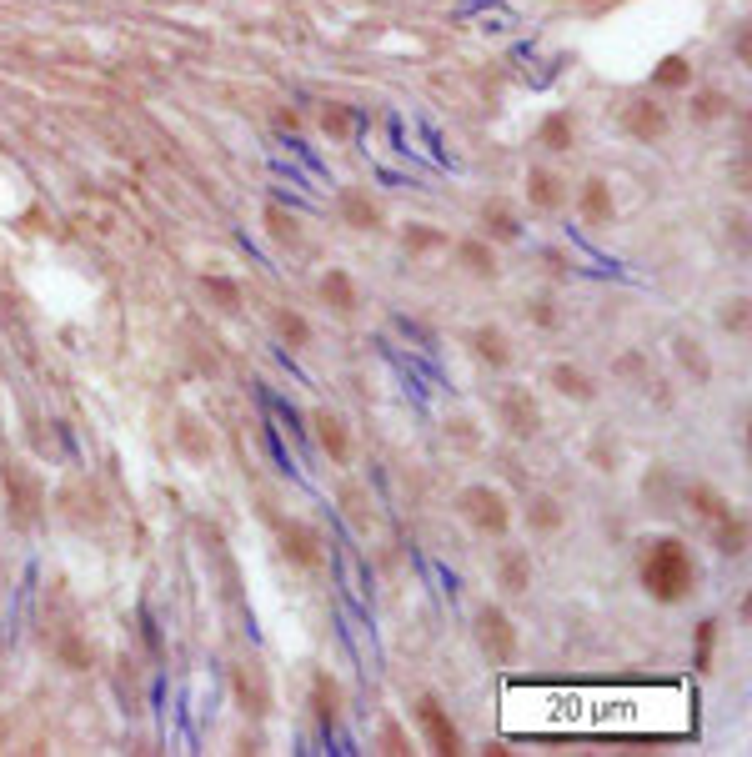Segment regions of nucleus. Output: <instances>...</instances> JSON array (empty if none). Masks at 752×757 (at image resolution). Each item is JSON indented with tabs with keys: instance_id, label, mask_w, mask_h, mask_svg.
I'll use <instances>...</instances> for the list:
<instances>
[{
	"instance_id": "nucleus-14",
	"label": "nucleus",
	"mask_w": 752,
	"mask_h": 757,
	"mask_svg": "<svg viewBox=\"0 0 752 757\" xmlns=\"http://www.w3.org/2000/svg\"><path fill=\"white\" fill-rule=\"evenodd\" d=\"M537 141H542L547 151H572V116H567V111H552V116L542 121Z\"/></svg>"
},
{
	"instance_id": "nucleus-12",
	"label": "nucleus",
	"mask_w": 752,
	"mask_h": 757,
	"mask_svg": "<svg viewBox=\"0 0 752 757\" xmlns=\"http://www.w3.org/2000/svg\"><path fill=\"white\" fill-rule=\"evenodd\" d=\"M552 387H557L562 397H577V402H592V392H597V387H592V376H587V371H577V366H567V361H562V366H552Z\"/></svg>"
},
{
	"instance_id": "nucleus-19",
	"label": "nucleus",
	"mask_w": 752,
	"mask_h": 757,
	"mask_svg": "<svg viewBox=\"0 0 752 757\" xmlns=\"http://www.w3.org/2000/svg\"><path fill=\"white\" fill-rule=\"evenodd\" d=\"M487 236H497V241H517L522 236V226H517V216L507 211V206H487Z\"/></svg>"
},
{
	"instance_id": "nucleus-35",
	"label": "nucleus",
	"mask_w": 752,
	"mask_h": 757,
	"mask_svg": "<svg viewBox=\"0 0 752 757\" xmlns=\"http://www.w3.org/2000/svg\"><path fill=\"white\" fill-rule=\"evenodd\" d=\"M547 266H552V276H567V261H562L557 251H547Z\"/></svg>"
},
{
	"instance_id": "nucleus-33",
	"label": "nucleus",
	"mask_w": 752,
	"mask_h": 757,
	"mask_svg": "<svg viewBox=\"0 0 752 757\" xmlns=\"http://www.w3.org/2000/svg\"><path fill=\"white\" fill-rule=\"evenodd\" d=\"M722 321H727V331H742V326H747V311H742V301H737V306H732V311H727Z\"/></svg>"
},
{
	"instance_id": "nucleus-22",
	"label": "nucleus",
	"mask_w": 752,
	"mask_h": 757,
	"mask_svg": "<svg viewBox=\"0 0 752 757\" xmlns=\"http://www.w3.org/2000/svg\"><path fill=\"white\" fill-rule=\"evenodd\" d=\"M677 356H682V366L697 376V382H707V376H712V361L702 356V346H697L692 336H682V341H677Z\"/></svg>"
},
{
	"instance_id": "nucleus-17",
	"label": "nucleus",
	"mask_w": 752,
	"mask_h": 757,
	"mask_svg": "<svg viewBox=\"0 0 752 757\" xmlns=\"http://www.w3.org/2000/svg\"><path fill=\"white\" fill-rule=\"evenodd\" d=\"M457 256H462V266H467L472 276H497V261H492V251H487L482 241H462Z\"/></svg>"
},
{
	"instance_id": "nucleus-16",
	"label": "nucleus",
	"mask_w": 752,
	"mask_h": 757,
	"mask_svg": "<svg viewBox=\"0 0 752 757\" xmlns=\"http://www.w3.org/2000/svg\"><path fill=\"white\" fill-rule=\"evenodd\" d=\"M341 211H346V221H351V226H361V231H371L376 221H382V211H376V206H371V201H366L361 191H346Z\"/></svg>"
},
{
	"instance_id": "nucleus-21",
	"label": "nucleus",
	"mask_w": 752,
	"mask_h": 757,
	"mask_svg": "<svg viewBox=\"0 0 752 757\" xmlns=\"http://www.w3.org/2000/svg\"><path fill=\"white\" fill-rule=\"evenodd\" d=\"M276 331H281L286 346H306V341H311V326H306V316H296V311H276Z\"/></svg>"
},
{
	"instance_id": "nucleus-2",
	"label": "nucleus",
	"mask_w": 752,
	"mask_h": 757,
	"mask_svg": "<svg viewBox=\"0 0 752 757\" xmlns=\"http://www.w3.org/2000/svg\"><path fill=\"white\" fill-rule=\"evenodd\" d=\"M462 512H467V522H472L477 532H492V537H502L507 522H512L507 497L492 492V487H467V492H462Z\"/></svg>"
},
{
	"instance_id": "nucleus-15",
	"label": "nucleus",
	"mask_w": 752,
	"mask_h": 757,
	"mask_svg": "<svg viewBox=\"0 0 752 757\" xmlns=\"http://www.w3.org/2000/svg\"><path fill=\"white\" fill-rule=\"evenodd\" d=\"M321 296L346 316V311H356V286H351V276L346 271H326V281H321Z\"/></svg>"
},
{
	"instance_id": "nucleus-31",
	"label": "nucleus",
	"mask_w": 752,
	"mask_h": 757,
	"mask_svg": "<svg viewBox=\"0 0 752 757\" xmlns=\"http://www.w3.org/2000/svg\"><path fill=\"white\" fill-rule=\"evenodd\" d=\"M206 291H216V296H221L226 306H236V301H241V291H236V286H231L226 276H206Z\"/></svg>"
},
{
	"instance_id": "nucleus-4",
	"label": "nucleus",
	"mask_w": 752,
	"mask_h": 757,
	"mask_svg": "<svg viewBox=\"0 0 752 757\" xmlns=\"http://www.w3.org/2000/svg\"><path fill=\"white\" fill-rule=\"evenodd\" d=\"M417 717H422V727H427V737H432V747H437L442 757H457V752H462V737H457V727H452V717L442 712L437 697H422V702H417Z\"/></svg>"
},
{
	"instance_id": "nucleus-26",
	"label": "nucleus",
	"mask_w": 752,
	"mask_h": 757,
	"mask_svg": "<svg viewBox=\"0 0 752 757\" xmlns=\"http://www.w3.org/2000/svg\"><path fill=\"white\" fill-rule=\"evenodd\" d=\"M532 527H537V532H557V527H562V512H557L552 497H537V502H532Z\"/></svg>"
},
{
	"instance_id": "nucleus-28",
	"label": "nucleus",
	"mask_w": 752,
	"mask_h": 757,
	"mask_svg": "<svg viewBox=\"0 0 752 757\" xmlns=\"http://www.w3.org/2000/svg\"><path fill=\"white\" fill-rule=\"evenodd\" d=\"M321 131L326 136H351V111L346 106H326L321 111Z\"/></svg>"
},
{
	"instance_id": "nucleus-23",
	"label": "nucleus",
	"mask_w": 752,
	"mask_h": 757,
	"mask_svg": "<svg viewBox=\"0 0 752 757\" xmlns=\"http://www.w3.org/2000/svg\"><path fill=\"white\" fill-rule=\"evenodd\" d=\"M266 231L276 246H296V221L281 211V206H266Z\"/></svg>"
},
{
	"instance_id": "nucleus-25",
	"label": "nucleus",
	"mask_w": 752,
	"mask_h": 757,
	"mask_svg": "<svg viewBox=\"0 0 752 757\" xmlns=\"http://www.w3.org/2000/svg\"><path fill=\"white\" fill-rule=\"evenodd\" d=\"M336 702H341L336 682H331V677H316V717H321L326 727H331V722H336V712H341Z\"/></svg>"
},
{
	"instance_id": "nucleus-27",
	"label": "nucleus",
	"mask_w": 752,
	"mask_h": 757,
	"mask_svg": "<svg viewBox=\"0 0 752 757\" xmlns=\"http://www.w3.org/2000/svg\"><path fill=\"white\" fill-rule=\"evenodd\" d=\"M502 587H507V592H527V557H522V552H512V557L502 562Z\"/></svg>"
},
{
	"instance_id": "nucleus-1",
	"label": "nucleus",
	"mask_w": 752,
	"mask_h": 757,
	"mask_svg": "<svg viewBox=\"0 0 752 757\" xmlns=\"http://www.w3.org/2000/svg\"><path fill=\"white\" fill-rule=\"evenodd\" d=\"M642 587L657 602H682L687 592H697V562L677 537H657L642 552Z\"/></svg>"
},
{
	"instance_id": "nucleus-11",
	"label": "nucleus",
	"mask_w": 752,
	"mask_h": 757,
	"mask_svg": "<svg viewBox=\"0 0 752 757\" xmlns=\"http://www.w3.org/2000/svg\"><path fill=\"white\" fill-rule=\"evenodd\" d=\"M527 196H532V206H542V211H557V206L567 201V191H562V181H557L552 171H532V176H527Z\"/></svg>"
},
{
	"instance_id": "nucleus-30",
	"label": "nucleus",
	"mask_w": 752,
	"mask_h": 757,
	"mask_svg": "<svg viewBox=\"0 0 752 757\" xmlns=\"http://www.w3.org/2000/svg\"><path fill=\"white\" fill-rule=\"evenodd\" d=\"M527 316H532L537 326H557V311H552V301H547V296H537V301H527Z\"/></svg>"
},
{
	"instance_id": "nucleus-24",
	"label": "nucleus",
	"mask_w": 752,
	"mask_h": 757,
	"mask_svg": "<svg viewBox=\"0 0 752 757\" xmlns=\"http://www.w3.org/2000/svg\"><path fill=\"white\" fill-rule=\"evenodd\" d=\"M687 502H692L702 517H712V522H717V517H727V502H722L712 487H702V482H697V487H687Z\"/></svg>"
},
{
	"instance_id": "nucleus-8",
	"label": "nucleus",
	"mask_w": 752,
	"mask_h": 757,
	"mask_svg": "<svg viewBox=\"0 0 752 757\" xmlns=\"http://www.w3.org/2000/svg\"><path fill=\"white\" fill-rule=\"evenodd\" d=\"M582 221H587V226H607V221H612V186H607L602 176H592V181L582 186Z\"/></svg>"
},
{
	"instance_id": "nucleus-29",
	"label": "nucleus",
	"mask_w": 752,
	"mask_h": 757,
	"mask_svg": "<svg viewBox=\"0 0 752 757\" xmlns=\"http://www.w3.org/2000/svg\"><path fill=\"white\" fill-rule=\"evenodd\" d=\"M447 236L442 231H432V226H412L407 231V251H432V246H442Z\"/></svg>"
},
{
	"instance_id": "nucleus-13",
	"label": "nucleus",
	"mask_w": 752,
	"mask_h": 757,
	"mask_svg": "<svg viewBox=\"0 0 752 757\" xmlns=\"http://www.w3.org/2000/svg\"><path fill=\"white\" fill-rule=\"evenodd\" d=\"M472 346H477V356H482V361H492V366H507V361H512V346H507V336H502L497 326L472 331Z\"/></svg>"
},
{
	"instance_id": "nucleus-5",
	"label": "nucleus",
	"mask_w": 752,
	"mask_h": 757,
	"mask_svg": "<svg viewBox=\"0 0 752 757\" xmlns=\"http://www.w3.org/2000/svg\"><path fill=\"white\" fill-rule=\"evenodd\" d=\"M502 422H507V432H512V437H537L542 412H537L532 392H507V397H502Z\"/></svg>"
},
{
	"instance_id": "nucleus-18",
	"label": "nucleus",
	"mask_w": 752,
	"mask_h": 757,
	"mask_svg": "<svg viewBox=\"0 0 752 757\" xmlns=\"http://www.w3.org/2000/svg\"><path fill=\"white\" fill-rule=\"evenodd\" d=\"M717 547H722L727 557H742V552H747V522L717 517Z\"/></svg>"
},
{
	"instance_id": "nucleus-6",
	"label": "nucleus",
	"mask_w": 752,
	"mask_h": 757,
	"mask_svg": "<svg viewBox=\"0 0 752 757\" xmlns=\"http://www.w3.org/2000/svg\"><path fill=\"white\" fill-rule=\"evenodd\" d=\"M622 121H627V131H632L637 141H657V136L667 131V111H662V106H652V101H632Z\"/></svg>"
},
{
	"instance_id": "nucleus-7",
	"label": "nucleus",
	"mask_w": 752,
	"mask_h": 757,
	"mask_svg": "<svg viewBox=\"0 0 752 757\" xmlns=\"http://www.w3.org/2000/svg\"><path fill=\"white\" fill-rule=\"evenodd\" d=\"M311 427H316V442H321L336 462H346V457H351V437H346V422H341L336 412H316V417H311Z\"/></svg>"
},
{
	"instance_id": "nucleus-20",
	"label": "nucleus",
	"mask_w": 752,
	"mask_h": 757,
	"mask_svg": "<svg viewBox=\"0 0 752 757\" xmlns=\"http://www.w3.org/2000/svg\"><path fill=\"white\" fill-rule=\"evenodd\" d=\"M652 81H657V86H667V91H677V86H687V81H692V66H687L682 56H667V61L652 71Z\"/></svg>"
},
{
	"instance_id": "nucleus-34",
	"label": "nucleus",
	"mask_w": 752,
	"mask_h": 757,
	"mask_svg": "<svg viewBox=\"0 0 752 757\" xmlns=\"http://www.w3.org/2000/svg\"><path fill=\"white\" fill-rule=\"evenodd\" d=\"M722 106H727V101H722V96H702V106H697V111H702V116H717V111H722Z\"/></svg>"
},
{
	"instance_id": "nucleus-3",
	"label": "nucleus",
	"mask_w": 752,
	"mask_h": 757,
	"mask_svg": "<svg viewBox=\"0 0 752 757\" xmlns=\"http://www.w3.org/2000/svg\"><path fill=\"white\" fill-rule=\"evenodd\" d=\"M477 627H482V647H487L497 662H512V657H517V627H512V617H507L502 607H487V612L477 617Z\"/></svg>"
},
{
	"instance_id": "nucleus-9",
	"label": "nucleus",
	"mask_w": 752,
	"mask_h": 757,
	"mask_svg": "<svg viewBox=\"0 0 752 757\" xmlns=\"http://www.w3.org/2000/svg\"><path fill=\"white\" fill-rule=\"evenodd\" d=\"M281 542H286V557H291V562H301V567H316V562H321V537H316L311 527H286Z\"/></svg>"
},
{
	"instance_id": "nucleus-32",
	"label": "nucleus",
	"mask_w": 752,
	"mask_h": 757,
	"mask_svg": "<svg viewBox=\"0 0 752 757\" xmlns=\"http://www.w3.org/2000/svg\"><path fill=\"white\" fill-rule=\"evenodd\" d=\"M382 752H392V757L412 752V747H407V737H402V727H387V732H382Z\"/></svg>"
},
{
	"instance_id": "nucleus-10",
	"label": "nucleus",
	"mask_w": 752,
	"mask_h": 757,
	"mask_svg": "<svg viewBox=\"0 0 752 757\" xmlns=\"http://www.w3.org/2000/svg\"><path fill=\"white\" fill-rule=\"evenodd\" d=\"M236 692H241V702H246V712H266L271 707V692H266V672L261 667H236Z\"/></svg>"
}]
</instances>
